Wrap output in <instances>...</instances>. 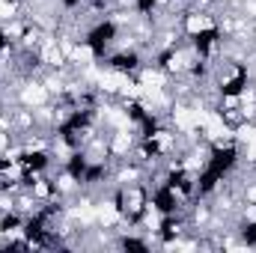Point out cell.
Masks as SVG:
<instances>
[{"label":"cell","instance_id":"obj_1","mask_svg":"<svg viewBox=\"0 0 256 253\" xmlns=\"http://www.w3.org/2000/svg\"><path fill=\"white\" fill-rule=\"evenodd\" d=\"M110 196L116 200L120 214H122L126 224H137L140 214H143L146 206H149V188H146V185H122V188H114Z\"/></svg>","mask_w":256,"mask_h":253},{"label":"cell","instance_id":"obj_2","mask_svg":"<svg viewBox=\"0 0 256 253\" xmlns=\"http://www.w3.org/2000/svg\"><path fill=\"white\" fill-rule=\"evenodd\" d=\"M45 102H51V96H48V90H45L42 78H24V80H21V86L15 90V104L39 108V104H45Z\"/></svg>","mask_w":256,"mask_h":253}]
</instances>
